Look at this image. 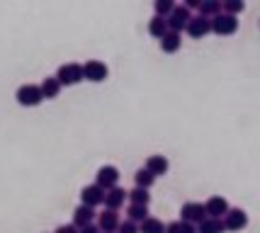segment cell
Returning <instances> with one entry per match:
<instances>
[{"label":"cell","mask_w":260,"mask_h":233,"mask_svg":"<svg viewBox=\"0 0 260 233\" xmlns=\"http://www.w3.org/2000/svg\"><path fill=\"white\" fill-rule=\"evenodd\" d=\"M187 34L192 37V39H202L204 34L212 32V24H209V20L207 17H202V15H197V17H190V22H187Z\"/></svg>","instance_id":"9c48e42d"},{"label":"cell","mask_w":260,"mask_h":233,"mask_svg":"<svg viewBox=\"0 0 260 233\" xmlns=\"http://www.w3.org/2000/svg\"><path fill=\"white\" fill-rule=\"evenodd\" d=\"M166 233H197V231H194V226L185 221H173L166 226Z\"/></svg>","instance_id":"484cf974"},{"label":"cell","mask_w":260,"mask_h":233,"mask_svg":"<svg viewBox=\"0 0 260 233\" xmlns=\"http://www.w3.org/2000/svg\"><path fill=\"white\" fill-rule=\"evenodd\" d=\"M80 199H83V204L85 207H98V204H102V199H105V192H102L98 185H88V187H83V192H80Z\"/></svg>","instance_id":"4fadbf2b"},{"label":"cell","mask_w":260,"mask_h":233,"mask_svg":"<svg viewBox=\"0 0 260 233\" xmlns=\"http://www.w3.org/2000/svg\"><path fill=\"white\" fill-rule=\"evenodd\" d=\"M117 231L119 233H139V228H136V223L134 221H119V226H117Z\"/></svg>","instance_id":"83f0119b"},{"label":"cell","mask_w":260,"mask_h":233,"mask_svg":"<svg viewBox=\"0 0 260 233\" xmlns=\"http://www.w3.org/2000/svg\"><path fill=\"white\" fill-rule=\"evenodd\" d=\"M243 0H226L224 5H221V10H226V15H234L236 17V12H243Z\"/></svg>","instance_id":"4316f807"},{"label":"cell","mask_w":260,"mask_h":233,"mask_svg":"<svg viewBox=\"0 0 260 233\" xmlns=\"http://www.w3.org/2000/svg\"><path fill=\"white\" fill-rule=\"evenodd\" d=\"M134 180H136V187H141V189H148L151 185H153V175L148 173L146 168H141V170H136L134 173Z\"/></svg>","instance_id":"603a6c76"},{"label":"cell","mask_w":260,"mask_h":233,"mask_svg":"<svg viewBox=\"0 0 260 233\" xmlns=\"http://www.w3.org/2000/svg\"><path fill=\"white\" fill-rule=\"evenodd\" d=\"M39 92H42V97L51 100V97H56L58 92H61V85H58L56 78H44L42 85H39Z\"/></svg>","instance_id":"e0dca14e"},{"label":"cell","mask_w":260,"mask_h":233,"mask_svg":"<svg viewBox=\"0 0 260 233\" xmlns=\"http://www.w3.org/2000/svg\"><path fill=\"white\" fill-rule=\"evenodd\" d=\"M54 233H78V228H76L73 223H63V226H58Z\"/></svg>","instance_id":"f1b7e54d"},{"label":"cell","mask_w":260,"mask_h":233,"mask_svg":"<svg viewBox=\"0 0 260 233\" xmlns=\"http://www.w3.org/2000/svg\"><path fill=\"white\" fill-rule=\"evenodd\" d=\"M166 32H168V24H166L163 17H153V20L148 22V34H151V37H158L160 39Z\"/></svg>","instance_id":"cb8c5ba5"},{"label":"cell","mask_w":260,"mask_h":233,"mask_svg":"<svg viewBox=\"0 0 260 233\" xmlns=\"http://www.w3.org/2000/svg\"><path fill=\"white\" fill-rule=\"evenodd\" d=\"M15 97H17V102H20L22 107H37L39 102L44 100L42 92H39V85H29V83H27V85H20Z\"/></svg>","instance_id":"5b68a950"},{"label":"cell","mask_w":260,"mask_h":233,"mask_svg":"<svg viewBox=\"0 0 260 233\" xmlns=\"http://www.w3.org/2000/svg\"><path fill=\"white\" fill-rule=\"evenodd\" d=\"M219 12H221V3L219 0H204V3H200V15L207 17V20L216 17Z\"/></svg>","instance_id":"ffe728a7"},{"label":"cell","mask_w":260,"mask_h":233,"mask_svg":"<svg viewBox=\"0 0 260 233\" xmlns=\"http://www.w3.org/2000/svg\"><path fill=\"white\" fill-rule=\"evenodd\" d=\"M190 10L185 8V5H175L173 8V12H170L168 17H166V24H168V32H175L180 34L185 27H187V22H190Z\"/></svg>","instance_id":"7a4b0ae2"},{"label":"cell","mask_w":260,"mask_h":233,"mask_svg":"<svg viewBox=\"0 0 260 233\" xmlns=\"http://www.w3.org/2000/svg\"><path fill=\"white\" fill-rule=\"evenodd\" d=\"M139 233H166V223L160 221V219H153V216H148L141 221V226H136Z\"/></svg>","instance_id":"d6986e66"},{"label":"cell","mask_w":260,"mask_h":233,"mask_svg":"<svg viewBox=\"0 0 260 233\" xmlns=\"http://www.w3.org/2000/svg\"><path fill=\"white\" fill-rule=\"evenodd\" d=\"M117 182H119V170L114 165H102L100 170H98V175H95V185H98L102 192L117 187Z\"/></svg>","instance_id":"277c9868"},{"label":"cell","mask_w":260,"mask_h":233,"mask_svg":"<svg viewBox=\"0 0 260 233\" xmlns=\"http://www.w3.org/2000/svg\"><path fill=\"white\" fill-rule=\"evenodd\" d=\"M221 221H224V228H229V231H241V228H246L248 216H246V211L241 209H229Z\"/></svg>","instance_id":"30bf717a"},{"label":"cell","mask_w":260,"mask_h":233,"mask_svg":"<svg viewBox=\"0 0 260 233\" xmlns=\"http://www.w3.org/2000/svg\"><path fill=\"white\" fill-rule=\"evenodd\" d=\"M209 24H212V32L219 34V37H229L238 29V20L234 15H226V12H219L216 17L209 20Z\"/></svg>","instance_id":"6da1fadb"},{"label":"cell","mask_w":260,"mask_h":233,"mask_svg":"<svg viewBox=\"0 0 260 233\" xmlns=\"http://www.w3.org/2000/svg\"><path fill=\"white\" fill-rule=\"evenodd\" d=\"M126 214H129V221H144V219H148V207H141V204H129V209H126Z\"/></svg>","instance_id":"7402d4cb"},{"label":"cell","mask_w":260,"mask_h":233,"mask_svg":"<svg viewBox=\"0 0 260 233\" xmlns=\"http://www.w3.org/2000/svg\"><path fill=\"white\" fill-rule=\"evenodd\" d=\"M117 226H119V214H117V211H110V209L102 211L100 219H98V231L112 233V231H117Z\"/></svg>","instance_id":"7c38bea8"},{"label":"cell","mask_w":260,"mask_h":233,"mask_svg":"<svg viewBox=\"0 0 260 233\" xmlns=\"http://www.w3.org/2000/svg\"><path fill=\"white\" fill-rule=\"evenodd\" d=\"M92 219H95V211H92L90 207H85V204H80L78 209L73 211V226H76V228L90 226Z\"/></svg>","instance_id":"5bb4252c"},{"label":"cell","mask_w":260,"mask_h":233,"mask_svg":"<svg viewBox=\"0 0 260 233\" xmlns=\"http://www.w3.org/2000/svg\"><path fill=\"white\" fill-rule=\"evenodd\" d=\"M126 199H132V204H141V207H148V202H151V194H148V189L134 187L132 192H126Z\"/></svg>","instance_id":"44dd1931"},{"label":"cell","mask_w":260,"mask_h":233,"mask_svg":"<svg viewBox=\"0 0 260 233\" xmlns=\"http://www.w3.org/2000/svg\"><path fill=\"white\" fill-rule=\"evenodd\" d=\"M80 68H83V78H88V80H92V83H102V80L107 78V73H110L107 66H105L102 61H95V58L88 61L85 66H80Z\"/></svg>","instance_id":"ba28073f"},{"label":"cell","mask_w":260,"mask_h":233,"mask_svg":"<svg viewBox=\"0 0 260 233\" xmlns=\"http://www.w3.org/2000/svg\"><path fill=\"white\" fill-rule=\"evenodd\" d=\"M124 199H126V192L122 187H112L105 192V199H102V204L107 207L110 211H117L119 207H124Z\"/></svg>","instance_id":"8fae6325"},{"label":"cell","mask_w":260,"mask_h":233,"mask_svg":"<svg viewBox=\"0 0 260 233\" xmlns=\"http://www.w3.org/2000/svg\"><path fill=\"white\" fill-rule=\"evenodd\" d=\"M229 209L231 207H229V202L224 197H212V199H207V204H204L207 219H224Z\"/></svg>","instance_id":"52a82bcc"},{"label":"cell","mask_w":260,"mask_h":233,"mask_svg":"<svg viewBox=\"0 0 260 233\" xmlns=\"http://www.w3.org/2000/svg\"><path fill=\"white\" fill-rule=\"evenodd\" d=\"M78 233H100V231H98V226H92V223H90V226H83V228H78Z\"/></svg>","instance_id":"f546056e"},{"label":"cell","mask_w":260,"mask_h":233,"mask_svg":"<svg viewBox=\"0 0 260 233\" xmlns=\"http://www.w3.org/2000/svg\"><path fill=\"white\" fill-rule=\"evenodd\" d=\"M182 219L180 221L190 223V226H194V223H202L204 219H207V214H204V204H200V202H187V204H182Z\"/></svg>","instance_id":"8992f818"},{"label":"cell","mask_w":260,"mask_h":233,"mask_svg":"<svg viewBox=\"0 0 260 233\" xmlns=\"http://www.w3.org/2000/svg\"><path fill=\"white\" fill-rule=\"evenodd\" d=\"M146 170L156 178V175H166L168 173V160L163 158V155H151L146 163Z\"/></svg>","instance_id":"2e32d148"},{"label":"cell","mask_w":260,"mask_h":233,"mask_svg":"<svg viewBox=\"0 0 260 233\" xmlns=\"http://www.w3.org/2000/svg\"><path fill=\"white\" fill-rule=\"evenodd\" d=\"M54 78L58 80V85H76L83 80V68L80 63H63V66H58Z\"/></svg>","instance_id":"3957f363"},{"label":"cell","mask_w":260,"mask_h":233,"mask_svg":"<svg viewBox=\"0 0 260 233\" xmlns=\"http://www.w3.org/2000/svg\"><path fill=\"white\" fill-rule=\"evenodd\" d=\"M197 233H224V221L221 219H204L202 223H197Z\"/></svg>","instance_id":"ac0fdd59"},{"label":"cell","mask_w":260,"mask_h":233,"mask_svg":"<svg viewBox=\"0 0 260 233\" xmlns=\"http://www.w3.org/2000/svg\"><path fill=\"white\" fill-rule=\"evenodd\" d=\"M180 44H182L180 34H175V32H166L160 37V49H163L166 54H175V51L180 49Z\"/></svg>","instance_id":"9a60e30c"},{"label":"cell","mask_w":260,"mask_h":233,"mask_svg":"<svg viewBox=\"0 0 260 233\" xmlns=\"http://www.w3.org/2000/svg\"><path fill=\"white\" fill-rule=\"evenodd\" d=\"M173 8H175V3L173 0H156L153 3V10H156V17H168L170 12H173Z\"/></svg>","instance_id":"d4e9b609"}]
</instances>
